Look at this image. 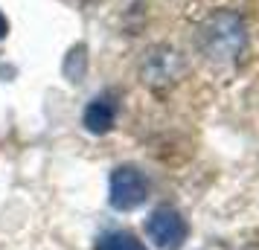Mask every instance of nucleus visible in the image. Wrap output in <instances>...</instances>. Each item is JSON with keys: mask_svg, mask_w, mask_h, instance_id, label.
<instances>
[{"mask_svg": "<svg viewBox=\"0 0 259 250\" xmlns=\"http://www.w3.org/2000/svg\"><path fill=\"white\" fill-rule=\"evenodd\" d=\"M149 198V180L140 169L119 166L111 175V207L114 210H134Z\"/></svg>", "mask_w": 259, "mask_h": 250, "instance_id": "1", "label": "nucleus"}, {"mask_svg": "<svg viewBox=\"0 0 259 250\" xmlns=\"http://www.w3.org/2000/svg\"><path fill=\"white\" fill-rule=\"evenodd\" d=\"M187 221L181 218L178 210H169V207H160L154 210L152 218H149V236L160 250H181L184 241H187Z\"/></svg>", "mask_w": 259, "mask_h": 250, "instance_id": "2", "label": "nucleus"}, {"mask_svg": "<svg viewBox=\"0 0 259 250\" xmlns=\"http://www.w3.org/2000/svg\"><path fill=\"white\" fill-rule=\"evenodd\" d=\"M117 122V102L111 96H96L84 111V125L94 134H108Z\"/></svg>", "mask_w": 259, "mask_h": 250, "instance_id": "3", "label": "nucleus"}, {"mask_svg": "<svg viewBox=\"0 0 259 250\" xmlns=\"http://www.w3.org/2000/svg\"><path fill=\"white\" fill-rule=\"evenodd\" d=\"M96 250H146V244L131 233H108L96 241Z\"/></svg>", "mask_w": 259, "mask_h": 250, "instance_id": "4", "label": "nucleus"}, {"mask_svg": "<svg viewBox=\"0 0 259 250\" xmlns=\"http://www.w3.org/2000/svg\"><path fill=\"white\" fill-rule=\"evenodd\" d=\"M6 32H9V24H6V18H3V15H0V38L6 35Z\"/></svg>", "mask_w": 259, "mask_h": 250, "instance_id": "5", "label": "nucleus"}]
</instances>
